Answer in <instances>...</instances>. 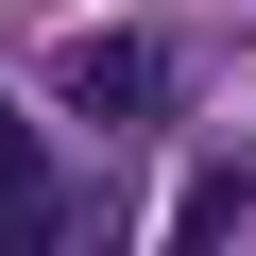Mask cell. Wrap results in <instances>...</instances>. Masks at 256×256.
<instances>
[{
	"mask_svg": "<svg viewBox=\"0 0 256 256\" xmlns=\"http://www.w3.org/2000/svg\"><path fill=\"white\" fill-rule=\"evenodd\" d=\"M52 102L102 120V137H154V120L188 102V34H154V18H86V34L52 52Z\"/></svg>",
	"mask_w": 256,
	"mask_h": 256,
	"instance_id": "1",
	"label": "cell"
},
{
	"mask_svg": "<svg viewBox=\"0 0 256 256\" xmlns=\"http://www.w3.org/2000/svg\"><path fill=\"white\" fill-rule=\"evenodd\" d=\"M0 256H68V171L34 154L18 102H0Z\"/></svg>",
	"mask_w": 256,
	"mask_h": 256,
	"instance_id": "2",
	"label": "cell"
},
{
	"mask_svg": "<svg viewBox=\"0 0 256 256\" xmlns=\"http://www.w3.org/2000/svg\"><path fill=\"white\" fill-rule=\"evenodd\" d=\"M256 239V154H188V188H171V256H239Z\"/></svg>",
	"mask_w": 256,
	"mask_h": 256,
	"instance_id": "3",
	"label": "cell"
},
{
	"mask_svg": "<svg viewBox=\"0 0 256 256\" xmlns=\"http://www.w3.org/2000/svg\"><path fill=\"white\" fill-rule=\"evenodd\" d=\"M68 256H137V205L120 188H68Z\"/></svg>",
	"mask_w": 256,
	"mask_h": 256,
	"instance_id": "4",
	"label": "cell"
}]
</instances>
